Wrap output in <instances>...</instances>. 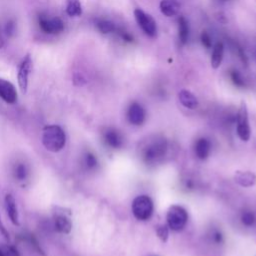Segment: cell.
I'll use <instances>...</instances> for the list:
<instances>
[{
    "instance_id": "15",
    "label": "cell",
    "mask_w": 256,
    "mask_h": 256,
    "mask_svg": "<svg viewBox=\"0 0 256 256\" xmlns=\"http://www.w3.org/2000/svg\"><path fill=\"white\" fill-rule=\"evenodd\" d=\"M234 179L243 187H251L256 183V176L250 171H237L234 175Z\"/></svg>"
},
{
    "instance_id": "16",
    "label": "cell",
    "mask_w": 256,
    "mask_h": 256,
    "mask_svg": "<svg viewBox=\"0 0 256 256\" xmlns=\"http://www.w3.org/2000/svg\"><path fill=\"white\" fill-rule=\"evenodd\" d=\"M223 54H224L223 43H221V42H217V43L214 45V47H213V51L211 54L210 62H211L212 68L217 69L221 65Z\"/></svg>"
},
{
    "instance_id": "21",
    "label": "cell",
    "mask_w": 256,
    "mask_h": 256,
    "mask_svg": "<svg viewBox=\"0 0 256 256\" xmlns=\"http://www.w3.org/2000/svg\"><path fill=\"white\" fill-rule=\"evenodd\" d=\"M241 222L245 226H253L256 222V216L252 211H243L241 214Z\"/></svg>"
},
{
    "instance_id": "20",
    "label": "cell",
    "mask_w": 256,
    "mask_h": 256,
    "mask_svg": "<svg viewBox=\"0 0 256 256\" xmlns=\"http://www.w3.org/2000/svg\"><path fill=\"white\" fill-rule=\"evenodd\" d=\"M178 36L181 43L185 44L189 36V27L187 20L183 16L179 17L178 19Z\"/></svg>"
},
{
    "instance_id": "29",
    "label": "cell",
    "mask_w": 256,
    "mask_h": 256,
    "mask_svg": "<svg viewBox=\"0 0 256 256\" xmlns=\"http://www.w3.org/2000/svg\"><path fill=\"white\" fill-rule=\"evenodd\" d=\"M30 242H31V244L33 245V247L38 251V253H40V254H43V251H42V249H41V247H40V245L38 244V242H37V240L35 239V237L33 236V235H30Z\"/></svg>"
},
{
    "instance_id": "32",
    "label": "cell",
    "mask_w": 256,
    "mask_h": 256,
    "mask_svg": "<svg viewBox=\"0 0 256 256\" xmlns=\"http://www.w3.org/2000/svg\"><path fill=\"white\" fill-rule=\"evenodd\" d=\"M13 30H14V25L12 23H8L7 26H6V32L7 34H12L13 33Z\"/></svg>"
},
{
    "instance_id": "11",
    "label": "cell",
    "mask_w": 256,
    "mask_h": 256,
    "mask_svg": "<svg viewBox=\"0 0 256 256\" xmlns=\"http://www.w3.org/2000/svg\"><path fill=\"white\" fill-rule=\"evenodd\" d=\"M159 7L161 13L167 17L176 16L180 11V4L177 0H161Z\"/></svg>"
},
{
    "instance_id": "3",
    "label": "cell",
    "mask_w": 256,
    "mask_h": 256,
    "mask_svg": "<svg viewBox=\"0 0 256 256\" xmlns=\"http://www.w3.org/2000/svg\"><path fill=\"white\" fill-rule=\"evenodd\" d=\"M153 201L147 195H139L132 202V213L138 220H148L153 214Z\"/></svg>"
},
{
    "instance_id": "7",
    "label": "cell",
    "mask_w": 256,
    "mask_h": 256,
    "mask_svg": "<svg viewBox=\"0 0 256 256\" xmlns=\"http://www.w3.org/2000/svg\"><path fill=\"white\" fill-rule=\"evenodd\" d=\"M31 70H32V59H31L30 55H26L20 64V67L18 70V75H17L18 84H19V87H20L22 93L27 92L28 79H29V74H30Z\"/></svg>"
},
{
    "instance_id": "4",
    "label": "cell",
    "mask_w": 256,
    "mask_h": 256,
    "mask_svg": "<svg viewBox=\"0 0 256 256\" xmlns=\"http://www.w3.org/2000/svg\"><path fill=\"white\" fill-rule=\"evenodd\" d=\"M166 141L163 138H155L149 141L142 149V158L146 163H154L159 160L166 151Z\"/></svg>"
},
{
    "instance_id": "18",
    "label": "cell",
    "mask_w": 256,
    "mask_h": 256,
    "mask_svg": "<svg viewBox=\"0 0 256 256\" xmlns=\"http://www.w3.org/2000/svg\"><path fill=\"white\" fill-rule=\"evenodd\" d=\"M178 98L181 104L189 109H195L198 105L197 98L188 90H181L178 93Z\"/></svg>"
},
{
    "instance_id": "22",
    "label": "cell",
    "mask_w": 256,
    "mask_h": 256,
    "mask_svg": "<svg viewBox=\"0 0 256 256\" xmlns=\"http://www.w3.org/2000/svg\"><path fill=\"white\" fill-rule=\"evenodd\" d=\"M97 28L98 30L103 33V34H107V33H111L115 30V26L111 21L108 20H100L97 22Z\"/></svg>"
},
{
    "instance_id": "35",
    "label": "cell",
    "mask_w": 256,
    "mask_h": 256,
    "mask_svg": "<svg viewBox=\"0 0 256 256\" xmlns=\"http://www.w3.org/2000/svg\"><path fill=\"white\" fill-rule=\"evenodd\" d=\"M222 1H226V0H222Z\"/></svg>"
},
{
    "instance_id": "13",
    "label": "cell",
    "mask_w": 256,
    "mask_h": 256,
    "mask_svg": "<svg viewBox=\"0 0 256 256\" xmlns=\"http://www.w3.org/2000/svg\"><path fill=\"white\" fill-rule=\"evenodd\" d=\"M103 138L105 143L111 148L117 149L122 146V143H123L122 136L116 129H113V128H108L103 134Z\"/></svg>"
},
{
    "instance_id": "12",
    "label": "cell",
    "mask_w": 256,
    "mask_h": 256,
    "mask_svg": "<svg viewBox=\"0 0 256 256\" xmlns=\"http://www.w3.org/2000/svg\"><path fill=\"white\" fill-rule=\"evenodd\" d=\"M5 208L7 211V214L14 225H19V217H18V210L16 206V201L12 194L5 195Z\"/></svg>"
},
{
    "instance_id": "28",
    "label": "cell",
    "mask_w": 256,
    "mask_h": 256,
    "mask_svg": "<svg viewBox=\"0 0 256 256\" xmlns=\"http://www.w3.org/2000/svg\"><path fill=\"white\" fill-rule=\"evenodd\" d=\"M201 42H202V45L206 48H210L212 46L211 38L206 31H203L202 34H201Z\"/></svg>"
},
{
    "instance_id": "5",
    "label": "cell",
    "mask_w": 256,
    "mask_h": 256,
    "mask_svg": "<svg viewBox=\"0 0 256 256\" xmlns=\"http://www.w3.org/2000/svg\"><path fill=\"white\" fill-rule=\"evenodd\" d=\"M236 123H237V134L242 141H248L250 138L251 130L248 120V112L246 108V104L244 102L241 103V106L238 110L236 116Z\"/></svg>"
},
{
    "instance_id": "10",
    "label": "cell",
    "mask_w": 256,
    "mask_h": 256,
    "mask_svg": "<svg viewBox=\"0 0 256 256\" xmlns=\"http://www.w3.org/2000/svg\"><path fill=\"white\" fill-rule=\"evenodd\" d=\"M146 113L139 103H132L127 111V118L133 125H141L145 121Z\"/></svg>"
},
{
    "instance_id": "2",
    "label": "cell",
    "mask_w": 256,
    "mask_h": 256,
    "mask_svg": "<svg viewBox=\"0 0 256 256\" xmlns=\"http://www.w3.org/2000/svg\"><path fill=\"white\" fill-rule=\"evenodd\" d=\"M166 220L170 229L173 231H180L185 227L188 221L187 211L179 205L170 206L167 211Z\"/></svg>"
},
{
    "instance_id": "9",
    "label": "cell",
    "mask_w": 256,
    "mask_h": 256,
    "mask_svg": "<svg viewBox=\"0 0 256 256\" xmlns=\"http://www.w3.org/2000/svg\"><path fill=\"white\" fill-rule=\"evenodd\" d=\"M0 98L8 104H13L17 100V91L14 85L2 78H0Z\"/></svg>"
},
{
    "instance_id": "23",
    "label": "cell",
    "mask_w": 256,
    "mask_h": 256,
    "mask_svg": "<svg viewBox=\"0 0 256 256\" xmlns=\"http://www.w3.org/2000/svg\"><path fill=\"white\" fill-rule=\"evenodd\" d=\"M27 175H28V170H27L26 166L24 164H22V163L18 164L16 166V168H15V177L18 180L22 181V180L26 179Z\"/></svg>"
},
{
    "instance_id": "30",
    "label": "cell",
    "mask_w": 256,
    "mask_h": 256,
    "mask_svg": "<svg viewBox=\"0 0 256 256\" xmlns=\"http://www.w3.org/2000/svg\"><path fill=\"white\" fill-rule=\"evenodd\" d=\"M213 240H214L216 243H221L223 241L222 233L220 231H215L214 234H213Z\"/></svg>"
},
{
    "instance_id": "31",
    "label": "cell",
    "mask_w": 256,
    "mask_h": 256,
    "mask_svg": "<svg viewBox=\"0 0 256 256\" xmlns=\"http://www.w3.org/2000/svg\"><path fill=\"white\" fill-rule=\"evenodd\" d=\"M0 233H1L7 240H9V234H8L6 228L4 227V225H3L2 221H1V218H0Z\"/></svg>"
},
{
    "instance_id": "34",
    "label": "cell",
    "mask_w": 256,
    "mask_h": 256,
    "mask_svg": "<svg viewBox=\"0 0 256 256\" xmlns=\"http://www.w3.org/2000/svg\"><path fill=\"white\" fill-rule=\"evenodd\" d=\"M0 256H3V254H2V251H1V248H0Z\"/></svg>"
},
{
    "instance_id": "33",
    "label": "cell",
    "mask_w": 256,
    "mask_h": 256,
    "mask_svg": "<svg viewBox=\"0 0 256 256\" xmlns=\"http://www.w3.org/2000/svg\"><path fill=\"white\" fill-rule=\"evenodd\" d=\"M2 46H3V41L1 38H0V48H1Z\"/></svg>"
},
{
    "instance_id": "17",
    "label": "cell",
    "mask_w": 256,
    "mask_h": 256,
    "mask_svg": "<svg viewBox=\"0 0 256 256\" xmlns=\"http://www.w3.org/2000/svg\"><path fill=\"white\" fill-rule=\"evenodd\" d=\"M54 227L55 229L63 234H68L71 231L72 224L70 219L62 214H57L54 217Z\"/></svg>"
},
{
    "instance_id": "27",
    "label": "cell",
    "mask_w": 256,
    "mask_h": 256,
    "mask_svg": "<svg viewBox=\"0 0 256 256\" xmlns=\"http://www.w3.org/2000/svg\"><path fill=\"white\" fill-rule=\"evenodd\" d=\"M230 77H231L232 82L234 83V85H236L237 87H243L244 86V81H243L242 77L240 76V74L238 73V71H231Z\"/></svg>"
},
{
    "instance_id": "6",
    "label": "cell",
    "mask_w": 256,
    "mask_h": 256,
    "mask_svg": "<svg viewBox=\"0 0 256 256\" xmlns=\"http://www.w3.org/2000/svg\"><path fill=\"white\" fill-rule=\"evenodd\" d=\"M134 16L136 19L137 24L139 27L144 31V33L148 36H155L156 34V22L155 20L147 13H145L143 10L136 8L134 10Z\"/></svg>"
},
{
    "instance_id": "25",
    "label": "cell",
    "mask_w": 256,
    "mask_h": 256,
    "mask_svg": "<svg viewBox=\"0 0 256 256\" xmlns=\"http://www.w3.org/2000/svg\"><path fill=\"white\" fill-rule=\"evenodd\" d=\"M156 233L158 235V237L161 239V241L166 242L168 239V235H169V231H168V226L166 225H158L156 227Z\"/></svg>"
},
{
    "instance_id": "1",
    "label": "cell",
    "mask_w": 256,
    "mask_h": 256,
    "mask_svg": "<svg viewBox=\"0 0 256 256\" xmlns=\"http://www.w3.org/2000/svg\"><path fill=\"white\" fill-rule=\"evenodd\" d=\"M42 143L48 151L58 152L65 146V132L58 125L46 126L43 130V135H42Z\"/></svg>"
},
{
    "instance_id": "19",
    "label": "cell",
    "mask_w": 256,
    "mask_h": 256,
    "mask_svg": "<svg viewBox=\"0 0 256 256\" xmlns=\"http://www.w3.org/2000/svg\"><path fill=\"white\" fill-rule=\"evenodd\" d=\"M66 13L70 17H78L82 14L80 0H66Z\"/></svg>"
},
{
    "instance_id": "24",
    "label": "cell",
    "mask_w": 256,
    "mask_h": 256,
    "mask_svg": "<svg viewBox=\"0 0 256 256\" xmlns=\"http://www.w3.org/2000/svg\"><path fill=\"white\" fill-rule=\"evenodd\" d=\"M84 162H85V165H86V167L88 169H93L97 166V159H96L95 155L90 153V152L86 153V155H85Z\"/></svg>"
},
{
    "instance_id": "26",
    "label": "cell",
    "mask_w": 256,
    "mask_h": 256,
    "mask_svg": "<svg viewBox=\"0 0 256 256\" xmlns=\"http://www.w3.org/2000/svg\"><path fill=\"white\" fill-rule=\"evenodd\" d=\"M0 248H1L3 256H20L17 249L13 246L2 245V246H0Z\"/></svg>"
},
{
    "instance_id": "8",
    "label": "cell",
    "mask_w": 256,
    "mask_h": 256,
    "mask_svg": "<svg viewBox=\"0 0 256 256\" xmlns=\"http://www.w3.org/2000/svg\"><path fill=\"white\" fill-rule=\"evenodd\" d=\"M39 26L42 31L48 34H58L64 30V23L58 17H39Z\"/></svg>"
},
{
    "instance_id": "14",
    "label": "cell",
    "mask_w": 256,
    "mask_h": 256,
    "mask_svg": "<svg viewBox=\"0 0 256 256\" xmlns=\"http://www.w3.org/2000/svg\"><path fill=\"white\" fill-rule=\"evenodd\" d=\"M194 150H195L196 156L199 159L204 160V159H206L209 156V154L211 152V143L206 138H199L195 142Z\"/></svg>"
}]
</instances>
